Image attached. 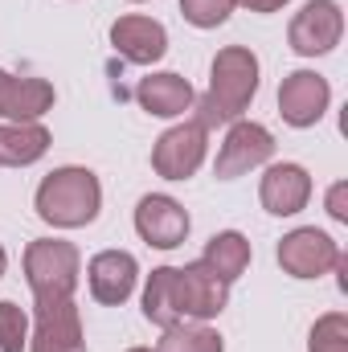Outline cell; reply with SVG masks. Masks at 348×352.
<instances>
[{"instance_id": "6da1fadb", "label": "cell", "mask_w": 348, "mask_h": 352, "mask_svg": "<svg viewBox=\"0 0 348 352\" xmlns=\"http://www.w3.org/2000/svg\"><path fill=\"white\" fill-rule=\"evenodd\" d=\"M254 94H259V58L246 45H226L213 58L209 90L197 98V123L205 131L221 123H238Z\"/></svg>"}, {"instance_id": "7a4b0ae2", "label": "cell", "mask_w": 348, "mask_h": 352, "mask_svg": "<svg viewBox=\"0 0 348 352\" xmlns=\"http://www.w3.org/2000/svg\"><path fill=\"white\" fill-rule=\"evenodd\" d=\"M102 209V184L90 168H54L37 188V217L54 230L90 226Z\"/></svg>"}, {"instance_id": "3957f363", "label": "cell", "mask_w": 348, "mask_h": 352, "mask_svg": "<svg viewBox=\"0 0 348 352\" xmlns=\"http://www.w3.org/2000/svg\"><path fill=\"white\" fill-rule=\"evenodd\" d=\"M78 246L62 242V238H37L25 250V283L33 291L37 303H58V299H74L78 291Z\"/></svg>"}, {"instance_id": "277c9868", "label": "cell", "mask_w": 348, "mask_h": 352, "mask_svg": "<svg viewBox=\"0 0 348 352\" xmlns=\"http://www.w3.org/2000/svg\"><path fill=\"white\" fill-rule=\"evenodd\" d=\"M340 37H345V12L336 0H307L287 29V41L299 58H320L336 50Z\"/></svg>"}, {"instance_id": "5b68a950", "label": "cell", "mask_w": 348, "mask_h": 352, "mask_svg": "<svg viewBox=\"0 0 348 352\" xmlns=\"http://www.w3.org/2000/svg\"><path fill=\"white\" fill-rule=\"evenodd\" d=\"M205 152H209V131L193 119V123H176L168 127L156 148H152V168L164 176V180H188L205 164Z\"/></svg>"}, {"instance_id": "8992f818", "label": "cell", "mask_w": 348, "mask_h": 352, "mask_svg": "<svg viewBox=\"0 0 348 352\" xmlns=\"http://www.w3.org/2000/svg\"><path fill=\"white\" fill-rule=\"evenodd\" d=\"M176 299H180V316L205 324V320H213V316L226 311L230 283L209 263H188L176 270Z\"/></svg>"}, {"instance_id": "52a82bcc", "label": "cell", "mask_w": 348, "mask_h": 352, "mask_svg": "<svg viewBox=\"0 0 348 352\" xmlns=\"http://www.w3.org/2000/svg\"><path fill=\"white\" fill-rule=\"evenodd\" d=\"M336 263H340V242H332V238H328L324 230H316V226L291 230V234L279 242V266H283L291 278H320V274H328Z\"/></svg>"}, {"instance_id": "ba28073f", "label": "cell", "mask_w": 348, "mask_h": 352, "mask_svg": "<svg viewBox=\"0 0 348 352\" xmlns=\"http://www.w3.org/2000/svg\"><path fill=\"white\" fill-rule=\"evenodd\" d=\"M270 156H274V135H270L262 123L238 119V123H230L226 144H221V152H217V180L246 176L250 168H262Z\"/></svg>"}, {"instance_id": "9c48e42d", "label": "cell", "mask_w": 348, "mask_h": 352, "mask_svg": "<svg viewBox=\"0 0 348 352\" xmlns=\"http://www.w3.org/2000/svg\"><path fill=\"white\" fill-rule=\"evenodd\" d=\"M29 352H87V340H83V316H78L74 299L37 303Z\"/></svg>"}, {"instance_id": "30bf717a", "label": "cell", "mask_w": 348, "mask_h": 352, "mask_svg": "<svg viewBox=\"0 0 348 352\" xmlns=\"http://www.w3.org/2000/svg\"><path fill=\"white\" fill-rule=\"evenodd\" d=\"M328 102H332V87L316 70H295L279 87V115L291 127H316L324 119Z\"/></svg>"}, {"instance_id": "8fae6325", "label": "cell", "mask_w": 348, "mask_h": 352, "mask_svg": "<svg viewBox=\"0 0 348 352\" xmlns=\"http://www.w3.org/2000/svg\"><path fill=\"white\" fill-rule=\"evenodd\" d=\"M135 234L156 250H176L188 238V213H184V205L176 197L148 192L135 205Z\"/></svg>"}, {"instance_id": "7c38bea8", "label": "cell", "mask_w": 348, "mask_h": 352, "mask_svg": "<svg viewBox=\"0 0 348 352\" xmlns=\"http://www.w3.org/2000/svg\"><path fill=\"white\" fill-rule=\"evenodd\" d=\"M111 45H115L119 58H127L135 66H152L168 54V33H164L160 21L131 12V16H119L111 25Z\"/></svg>"}, {"instance_id": "4fadbf2b", "label": "cell", "mask_w": 348, "mask_h": 352, "mask_svg": "<svg viewBox=\"0 0 348 352\" xmlns=\"http://www.w3.org/2000/svg\"><path fill=\"white\" fill-rule=\"evenodd\" d=\"M135 278H140V263L127 254V250H102L94 254L87 266V283H90V295L107 307H119L131 299L135 291Z\"/></svg>"}, {"instance_id": "5bb4252c", "label": "cell", "mask_w": 348, "mask_h": 352, "mask_svg": "<svg viewBox=\"0 0 348 352\" xmlns=\"http://www.w3.org/2000/svg\"><path fill=\"white\" fill-rule=\"evenodd\" d=\"M262 209L274 217H291L312 201V176L303 164H270L259 184Z\"/></svg>"}, {"instance_id": "9a60e30c", "label": "cell", "mask_w": 348, "mask_h": 352, "mask_svg": "<svg viewBox=\"0 0 348 352\" xmlns=\"http://www.w3.org/2000/svg\"><path fill=\"white\" fill-rule=\"evenodd\" d=\"M135 98H140V107H144L148 115H156V119H176V115H184V111L193 107V87H188V78L164 70V74H148V78L135 87Z\"/></svg>"}, {"instance_id": "2e32d148", "label": "cell", "mask_w": 348, "mask_h": 352, "mask_svg": "<svg viewBox=\"0 0 348 352\" xmlns=\"http://www.w3.org/2000/svg\"><path fill=\"white\" fill-rule=\"evenodd\" d=\"M54 107V87L45 78H8L0 115L8 123H37Z\"/></svg>"}, {"instance_id": "e0dca14e", "label": "cell", "mask_w": 348, "mask_h": 352, "mask_svg": "<svg viewBox=\"0 0 348 352\" xmlns=\"http://www.w3.org/2000/svg\"><path fill=\"white\" fill-rule=\"evenodd\" d=\"M50 152V131L41 123H4L0 127V164L29 168Z\"/></svg>"}, {"instance_id": "ac0fdd59", "label": "cell", "mask_w": 348, "mask_h": 352, "mask_svg": "<svg viewBox=\"0 0 348 352\" xmlns=\"http://www.w3.org/2000/svg\"><path fill=\"white\" fill-rule=\"evenodd\" d=\"M144 320L156 328L180 324V299H176V266H156L144 287Z\"/></svg>"}, {"instance_id": "d6986e66", "label": "cell", "mask_w": 348, "mask_h": 352, "mask_svg": "<svg viewBox=\"0 0 348 352\" xmlns=\"http://www.w3.org/2000/svg\"><path fill=\"white\" fill-rule=\"evenodd\" d=\"M201 263H209L226 283H234V278H242L246 266H250V242H246L238 230H221V234H213V238L205 242V258H201Z\"/></svg>"}, {"instance_id": "ffe728a7", "label": "cell", "mask_w": 348, "mask_h": 352, "mask_svg": "<svg viewBox=\"0 0 348 352\" xmlns=\"http://www.w3.org/2000/svg\"><path fill=\"white\" fill-rule=\"evenodd\" d=\"M156 352H226V344L209 324H173L164 328V340L156 344Z\"/></svg>"}, {"instance_id": "44dd1931", "label": "cell", "mask_w": 348, "mask_h": 352, "mask_svg": "<svg viewBox=\"0 0 348 352\" xmlns=\"http://www.w3.org/2000/svg\"><path fill=\"white\" fill-rule=\"evenodd\" d=\"M307 352H348V316L345 311H328L316 320Z\"/></svg>"}, {"instance_id": "7402d4cb", "label": "cell", "mask_w": 348, "mask_h": 352, "mask_svg": "<svg viewBox=\"0 0 348 352\" xmlns=\"http://www.w3.org/2000/svg\"><path fill=\"white\" fill-rule=\"evenodd\" d=\"M25 349H29V316L17 303L0 299V352H25Z\"/></svg>"}, {"instance_id": "603a6c76", "label": "cell", "mask_w": 348, "mask_h": 352, "mask_svg": "<svg viewBox=\"0 0 348 352\" xmlns=\"http://www.w3.org/2000/svg\"><path fill=\"white\" fill-rule=\"evenodd\" d=\"M180 12H184V21L197 25V29H217V25L230 21L234 0H180Z\"/></svg>"}, {"instance_id": "cb8c5ba5", "label": "cell", "mask_w": 348, "mask_h": 352, "mask_svg": "<svg viewBox=\"0 0 348 352\" xmlns=\"http://www.w3.org/2000/svg\"><path fill=\"white\" fill-rule=\"evenodd\" d=\"M328 213H332V221H348V184L345 180H336L328 188Z\"/></svg>"}, {"instance_id": "d4e9b609", "label": "cell", "mask_w": 348, "mask_h": 352, "mask_svg": "<svg viewBox=\"0 0 348 352\" xmlns=\"http://www.w3.org/2000/svg\"><path fill=\"white\" fill-rule=\"evenodd\" d=\"M234 4H246L250 12H279L287 0H234Z\"/></svg>"}, {"instance_id": "484cf974", "label": "cell", "mask_w": 348, "mask_h": 352, "mask_svg": "<svg viewBox=\"0 0 348 352\" xmlns=\"http://www.w3.org/2000/svg\"><path fill=\"white\" fill-rule=\"evenodd\" d=\"M8 78H12V74H4V70H0V102H4V87H8Z\"/></svg>"}, {"instance_id": "4316f807", "label": "cell", "mask_w": 348, "mask_h": 352, "mask_svg": "<svg viewBox=\"0 0 348 352\" xmlns=\"http://www.w3.org/2000/svg\"><path fill=\"white\" fill-rule=\"evenodd\" d=\"M4 266H8V254H4V246H0V274H4Z\"/></svg>"}, {"instance_id": "83f0119b", "label": "cell", "mask_w": 348, "mask_h": 352, "mask_svg": "<svg viewBox=\"0 0 348 352\" xmlns=\"http://www.w3.org/2000/svg\"><path fill=\"white\" fill-rule=\"evenodd\" d=\"M127 352H152V349H127Z\"/></svg>"}, {"instance_id": "f1b7e54d", "label": "cell", "mask_w": 348, "mask_h": 352, "mask_svg": "<svg viewBox=\"0 0 348 352\" xmlns=\"http://www.w3.org/2000/svg\"><path fill=\"white\" fill-rule=\"evenodd\" d=\"M131 4H140V0H131Z\"/></svg>"}]
</instances>
